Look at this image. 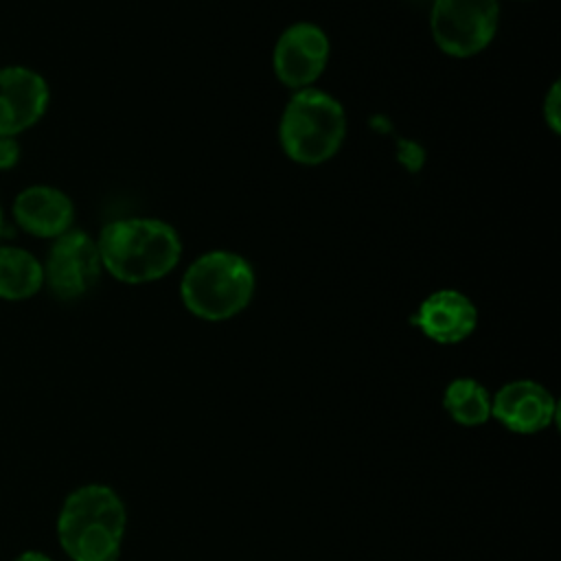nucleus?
I'll return each mask as SVG.
<instances>
[{"mask_svg":"<svg viewBox=\"0 0 561 561\" xmlns=\"http://www.w3.org/2000/svg\"><path fill=\"white\" fill-rule=\"evenodd\" d=\"M101 265L116 280L138 285L167 276L180 261L178 230L151 217H127L103 226L99 239Z\"/></svg>","mask_w":561,"mask_h":561,"instance_id":"obj_1","label":"nucleus"},{"mask_svg":"<svg viewBox=\"0 0 561 561\" xmlns=\"http://www.w3.org/2000/svg\"><path fill=\"white\" fill-rule=\"evenodd\" d=\"M125 524L127 511L118 493L105 484H85L64 500L57 537L72 561H116Z\"/></svg>","mask_w":561,"mask_h":561,"instance_id":"obj_2","label":"nucleus"},{"mask_svg":"<svg viewBox=\"0 0 561 561\" xmlns=\"http://www.w3.org/2000/svg\"><path fill=\"white\" fill-rule=\"evenodd\" d=\"M252 265L228 250H210L197 256L182 276L184 307L208 322H221L241 313L254 296Z\"/></svg>","mask_w":561,"mask_h":561,"instance_id":"obj_3","label":"nucleus"},{"mask_svg":"<svg viewBox=\"0 0 561 561\" xmlns=\"http://www.w3.org/2000/svg\"><path fill=\"white\" fill-rule=\"evenodd\" d=\"M346 136V114L335 96L318 88L298 90L285 105L278 138L298 164L316 167L337 153Z\"/></svg>","mask_w":561,"mask_h":561,"instance_id":"obj_4","label":"nucleus"},{"mask_svg":"<svg viewBox=\"0 0 561 561\" xmlns=\"http://www.w3.org/2000/svg\"><path fill=\"white\" fill-rule=\"evenodd\" d=\"M497 0H434L430 28L436 46L451 57H473L495 37Z\"/></svg>","mask_w":561,"mask_h":561,"instance_id":"obj_5","label":"nucleus"},{"mask_svg":"<svg viewBox=\"0 0 561 561\" xmlns=\"http://www.w3.org/2000/svg\"><path fill=\"white\" fill-rule=\"evenodd\" d=\"M42 265L44 285L59 300H77L85 296L99 283L103 272L96 239L72 228L53 239Z\"/></svg>","mask_w":561,"mask_h":561,"instance_id":"obj_6","label":"nucleus"},{"mask_svg":"<svg viewBox=\"0 0 561 561\" xmlns=\"http://www.w3.org/2000/svg\"><path fill=\"white\" fill-rule=\"evenodd\" d=\"M329 61V37L311 22H296L287 26L276 39L272 66L276 79L298 90L311 88L324 72Z\"/></svg>","mask_w":561,"mask_h":561,"instance_id":"obj_7","label":"nucleus"},{"mask_svg":"<svg viewBox=\"0 0 561 561\" xmlns=\"http://www.w3.org/2000/svg\"><path fill=\"white\" fill-rule=\"evenodd\" d=\"M50 103L46 79L26 66L0 68V136L18 138L37 125Z\"/></svg>","mask_w":561,"mask_h":561,"instance_id":"obj_8","label":"nucleus"},{"mask_svg":"<svg viewBox=\"0 0 561 561\" xmlns=\"http://www.w3.org/2000/svg\"><path fill=\"white\" fill-rule=\"evenodd\" d=\"M491 416L515 434H537L554 421L557 401L546 386L515 379L491 397Z\"/></svg>","mask_w":561,"mask_h":561,"instance_id":"obj_9","label":"nucleus"},{"mask_svg":"<svg viewBox=\"0 0 561 561\" xmlns=\"http://www.w3.org/2000/svg\"><path fill=\"white\" fill-rule=\"evenodd\" d=\"M13 221L37 239H57L72 228L75 204L57 186L31 184L22 188L11 206Z\"/></svg>","mask_w":561,"mask_h":561,"instance_id":"obj_10","label":"nucleus"},{"mask_svg":"<svg viewBox=\"0 0 561 561\" xmlns=\"http://www.w3.org/2000/svg\"><path fill=\"white\" fill-rule=\"evenodd\" d=\"M412 324L438 344H458L473 333L478 309L462 291L438 289L419 305Z\"/></svg>","mask_w":561,"mask_h":561,"instance_id":"obj_11","label":"nucleus"},{"mask_svg":"<svg viewBox=\"0 0 561 561\" xmlns=\"http://www.w3.org/2000/svg\"><path fill=\"white\" fill-rule=\"evenodd\" d=\"M44 287L42 261L24 248L0 245V298L26 300Z\"/></svg>","mask_w":561,"mask_h":561,"instance_id":"obj_12","label":"nucleus"},{"mask_svg":"<svg viewBox=\"0 0 561 561\" xmlns=\"http://www.w3.org/2000/svg\"><path fill=\"white\" fill-rule=\"evenodd\" d=\"M443 408L454 423L478 427L491 419V394L480 381L471 377H458L447 383Z\"/></svg>","mask_w":561,"mask_h":561,"instance_id":"obj_13","label":"nucleus"},{"mask_svg":"<svg viewBox=\"0 0 561 561\" xmlns=\"http://www.w3.org/2000/svg\"><path fill=\"white\" fill-rule=\"evenodd\" d=\"M543 121L550 127L552 134H559L561 127V92H559V83H552V88L548 90L546 99H543Z\"/></svg>","mask_w":561,"mask_h":561,"instance_id":"obj_14","label":"nucleus"},{"mask_svg":"<svg viewBox=\"0 0 561 561\" xmlns=\"http://www.w3.org/2000/svg\"><path fill=\"white\" fill-rule=\"evenodd\" d=\"M20 162V142L13 136H0V171H11Z\"/></svg>","mask_w":561,"mask_h":561,"instance_id":"obj_15","label":"nucleus"},{"mask_svg":"<svg viewBox=\"0 0 561 561\" xmlns=\"http://www.w3.org/2000/svg\"><path fill=\"white\" fill-rule=\"evenodd\" d=\"M13 561H53L48 554H44V552H37V550H26V552H22L20 557H15Z\"/></svg>","mask_w":561,"mask_h":561,"instance_id":"obj_16","label":"nucleus"},{"mask_svg":"<svg viewBox=\"0 0 561 561\" xmlns=\"http://www.w3.org/2000/svg\"><path fill=\"white\" fill-rule=\"evenodd\" d=\"M4 232V210H2V204H0V237Z\"/></svg>","mask_w":561,"mask_h":561,"instance_id":"obj_17","label":"nucleus"}]
</instances>
